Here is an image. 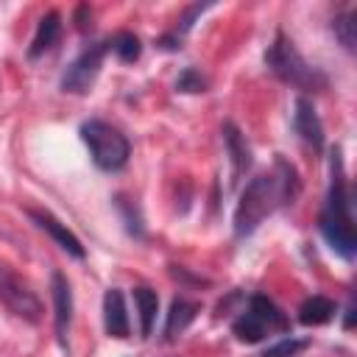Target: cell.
<instances>
[{
  "mask_svg": "<svg viewBox=\"0 0 357 357\" xmlns=\"http://www.w3.org/2000/svg\"><path fill=\"white\" fill-rule=\"evenodd\" d=\"M28 215H31V220H36L39 229H45V231L53 237V243H56L59 248H64V251L73 254L75 259H84V245H81V240H78L59 218H53V215L45 212V209H28Z\"/></svg>",
  "mask_w": 357,
  "mask_h": 357,
  "instance_id": "9c48e42d",
  "label": "cell"
},
{
  "mask_svg": "<svg viewBox=\"0 0 357 357\" xmlns=\"http://www.w3.org/2000/svg\"><path fill=\"white\" fill-rule=\"evenodd\" d=\"M134 304L139 312V332H142V337H148L153 329L156 312H159V296L151 287H134Z\"/></svg>",
  "mask_w": 357,
  "mask_h": 357,
  "instance_id": "9a60e30c",
  "label": "cell"
},
{
  "mask_svg": "<svg viewBox=\"0 0 357 357\" xmlns=\"http://www.w3.org/2000/svg\"><path fill=\"white\" fill-rule=\"evenodd\" d=\"M112 50H114L123 61H137V59H139V53H142V45H139V39H137L134 33L123 31V33H117V36H114Z\"/></svg>",
  "mask_w": 357,
  "mask_h": 357,
  "instance_id": "d6986e66",
  "label": "cell"
},
{
  "mask_svg": "<svg viewBox=\"0 0 357 357\" xmlns=\"http://www.w3.org/2000/svg\"><path fill=\"white\" fill-rule=\"evenodd\" d=\"M223 139H226V148H229V156H231V165H234V176H240L248 165H251V151H248V142L245 137L237 131L234 123H226L223 126Z\"/></svg>",
  "mask_w": 357,
  "mask_h": 357,
  "instance_id": "4fadbf2b",
  "label": "cell"
},
{
  "mask_svg": "<svg viewBox=\"0 0 357 357\" xmlns=\"http://www.w3.org/2000/svg\"><path fill=\"white\" fill-rule=\"evenodd\" d=\"M195 312H198V304H192L187 298H176L170 304V312H167V321H165V337L173 340L176 335H181L190 326V321L195 318Z\"/></svg>",
  "mask_w": 357,
  "mask_h": 357,
  "instance_id": "5bb4252c",
  "label": "cell"
},
{
  "mask_svg": "<svg viewBox=\"0 0 357 357\" xmlns=\"http://www.w3.org/2000/svg\"><path fill=\"white\" fill-rule=\"evenodd\" d=\"M248 310H251L254 315H259V318L268 324L271 332H273V329H287V318L282 315V310H279L268 296H251Z\"/></svg>",
  "mask_w": 357,
  "mask_h": 357,
  "instance_id": "e0dca14e",
  "label": "cell"
},
{
  "mask_svg": "<svg viewBox=\"0 0 357 357\" xmlns=\"http://www.w3.org/2000/svg\"><path fill=\"white\" fill-rule=\"evenodd\" d=\"M321 234L332 245L335 254L343 259H351L357 251V234H354V218H351V201H349V187L343 176V162L340 153H332V184L326 195V206L321 212Z\"/></svg>",
  "mask_w": 357,
  "mask_h": 357,
  "instance_id": "7a4b0ae2",
  "label": "cell"
},
{
  "mask_svg": "<svg viewBox=\"0 0 357 357\" xmlns=\"http://www.w3.org/2000/svg\"><path fill=\"white\" fill-rule=\"evenodd\" d=\"M81 139L86 142L89 156L100 170H109V173L120 170L131 156V145L126 134H120L114 126L103 120H86L81 126Z\"/></svg>",
  "mask_w": 357,
  "mask_h": 357,
  "instance_id": "277c9868",
  "label": "cell"
},
{
  "mask_svg": "<svg viewBox=\"0 0 357 357\" xmlns=\"http://www.w3.org/2000/svg\"><path fill=\"white\" fill-rule=\"evenodd\" d=\"M50 296H53V318H56V337L61 346H67V332H70V321H73V290L64 273H53L50 276Z\"/></svg>",
  "mask_w": 357,
  "mask_h": 357,
  "instance_id": "52a82bcc",
  "label": "cell"
},
{
  "mask_svg": "<svg viewBox=\"0 0 357 357\" xmlns=\"http://www.w3.org/2000/svg\"><path fill=\"white\" fill-rule=\"evenodd\" d=\"M59 33H61V17L59 11H47L39 25H36V33L31 39V47H28V56L31 59H39L42 53H47L56 42H59Z\"/></svg>",
  "mask_w": 357,
  "mask_h": 357,
  "instance_id": "8fae6325",
  "label": "cell"
},
{
  "mask_svg": "<svg viewBox=\"0 0 357 357\" xmlns=\"http://www.w3.org/2000/svg\"><path fill=\"white\" fill-rule=\"evenodd\" d=\"M106 50H109V42H95L92 47H86V50L67 67V73H64V78H61L64 92H86V89L95 84L98 73H100V64H103Z\"/></svg>",
  "mask_w": 357,
  "mask_h": 357,
  "instance_id": "5b68a950",
  "label": "cell"
},
{
  "mask_svg": "<svg viewBox=\"0 0 357 357\" xmlns=\"http://www.w3.org/2000/svg\"><path fill=\"white\" fill-rule=\"evenodd\" d=\"M0 298L11 312H17L25 321H39L42 318V301L8 271L0 268Z\"/></svg>",
  "mask_w": 357,
  "mask_h": 357,
  "instance_id": "8992f818",
  "label": "cell"
},
{
  "mask_svg": "<svg viewBox=\"0 0 357 357\" xmlns=\"http://www.w3.org/2000/svg\"><path fill=\"white\" fill-rule=\"evenodd\" d=\"M265 64H268V70H271L276 78H282L284 84H293V86H298V89H312V92H318V89L326 86L324 73H321L318 67L307 64L304 56L296 50V45H293L284 33H276L273 45H271L268 53H265Z\"/></svg>",
  "mask_w": 357,
  "mask_h": 357,
  "instance_id": "3957f363",
  "label": "cell"
},
{
  "mask_svg": "<svg viewBox=\"0 0 357 357\" xmlns=\"http://www.w3.org/2000/svg\"><path fill=\"white\" fill-rule=\"evenodd\" d=\"M335 312H337V307H335L332 298H326V296H310L298 307V321L304 326H321V324L332 321Z\"/></svg>",
  "mask_w": 357,
  "mask_h": 357,
  "instance_id": "7c38bea8",
  "label": "cell"
},
{
  "mask_svg": "<svg viewBox=\"0 0 357 357\" xmlns=\"http://www.w3.org/2000/svg\"><path fill=\"white\" fill-rule=\"evenodd\" d=\"M276 167H279V176L262 173L245 184V190L237 201V209H234V234L237 237L251 234L276 209V204H287L298 192L296 170L284 159H276Z\"/></svg>",
  "mask_w": 357,
  "mask_h": 357,
  "instance_id": "6da1fadb",
  "label": "cell"
},
{
  "mask_svg": "<svg viewBox=\"0 0 357 357\" xmlns=\"http://www.w3.org/2000/svg\"><path fill=\"white\" fill-rule=\"evenodd\" d=\"M103 326H106V335L112 337H128V312H126L123 293L117 287L106 290L103 296Z\"/></svg>",
  "mask_w": 357,
  "mask_h": 357,
  "instance_id": "30bf717a",
  "label": "cell"
},
{
  "mask_svg": "<svg viewBox=\"0 0 357 357\" xmlns=\"http://www.w3.org/2000/svg\"><path fill=\"white\" fill-rule=\"evenodd\" d=\"M293 126H296V134L312 148V151H324V123L315 112V106L307 100V98H296V106H293Z\"/></svg>",
  "mask_w": 357,
  "mask_h": 357,
  "instance_id": "ba28073f",
  "label": "cell"
},
{
  "mask_svg": "<svg viewBox=\"0 0 357 357\" xmlns=\"http://www.w3.org/2000/svg\"><path fill=\"white\" fill-rule=\"evenodd\" d=\"M204 86H206V81H204L201 73H195L192 67L184 70L181 78H178V89H184V92H204Z\"/></svg>",
  "mask_w": 357,
  "mask_h": 357,
  "instance_id": "44dd1931",
  "label": "cell"
},
{
  "mask_svg": "<svg viewBox=\"0 0 357 357\" xmlns=\"http://www.w3.org/2000/svg\"><path fill=\"white\" fill-rule=\"evenodd\" d=\"M231 332H234V335H237V340H243V343H259L271 329H268V324H265L259 315H254L251 310H245L243 315H237V318H234Z\"/></svg>",
  "mask_w": 357,
  "mask_h": 357,
  "instance_id": "2e32d148",
  "label": "cell"
},
{
  "mask_svg": "<svg viewBox=\"0 0 357 357\" xmlns=\"http://www.w3.org/2000/svg\"><path fill=\"white\" fill-rule=\"evenodd\" d=\"M304 349H307V340L304 337H284V340L273 343L262 357H296Z\"/></svg>",
  "mask_w": 357,
  "mask_h": 357,
  "instance_id": "ffe728a7",
  "label": "cell"
},
{
  "mask_svg": "<svg viewBox=\"0 0 357 357\" xmlns=\"http://www.w3.org/2000/svg\"><path fill=\"white\" fill-rule=\"evenodd\" d=\"M332 31H335V36L340 39V45L346 50H354L357 47V14L354 11L337 14L335 22H332Z\"/></svg>",
  "mask_w": 357,
  "mask_h": 357,
  "instance_id": "ac0fdd59",
  "label": "cell"
}]
</instances>
